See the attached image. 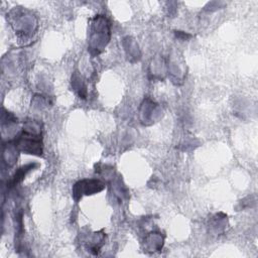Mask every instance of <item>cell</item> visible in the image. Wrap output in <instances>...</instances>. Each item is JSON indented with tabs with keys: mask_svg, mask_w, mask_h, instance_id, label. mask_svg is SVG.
Listing matches in <instances>:
<instances>
[{
	"mask_svg": "<svg viewBox=\"0 0 258 258\" xmlns=\"http://www.w3.org/2000/svg\"><path fill=\"white\" fill-rule=\"evenodd\" d=\"M40 136L41 134L33 133L24 129L21 135H19L18 138L16 139L14 146L16 149H19L24 153L41 155L42 146H41Z\"/></svg>",
	"mask_w": 258,
	"mask_h": 258,
	"instance_id": "cell-2",
	"label": "cell"
},
{
	"mask_svg": "<svg viewBox=\"0 0 258 258\" xmlns=\"http://www.w3.org/2000/svg\"><path fill=\"white\" fill-rule=\"evenodd\" d=\"M104 187V182L99 179H84L74 185L73 196L76 201H79L83 195H93L101 191Z\"/></svg>",
	"mask_w": 258,
	"mask_h": 258,
	"instance_id": "cell-3",
	"label": "cell"
},
{
	"mask_svg": "<svg viewBox=\"0 0 258 258\" xmlns=\"http://www.w3.org/2000/svg\"><path fill=\"white\" fill-rule=\"evenodd\" d=\"M145 243L148 247V249L152 252L158 251L162 248L163 239L161 238V235L159 233H150L149 236L146 237Z\"/></svg>",
	"mask_w": 258,
	"mask_h": 258,
	"instance_id": "cell-4",
	"label": "cell"
},
{
	"mask_svg": "<svg viewBox=\"0 0 258 258\" xmlns=\"http://www.w3.org/2000/svg\"><path fill=\"white\" fill-rule=\"evenodd\" d=\"M34 166H37V164L32 163V164H27V165H25V166L20 167V168L15 172V174H14L13 177H12V179L10 180V186H13V185L17 184L18 182H20V181L23 179V177L25 176V174H26L30 169H32Z\"/></svg>",
	"mask_w": 258,
	"mask_h": 258,
	"instance_id": "cell-5",
	"label": "cell"
},
{
	"mask_svg": "<svg viewBox=\"0 0 258 258\" xmlns=\"http://www.w3.org/2000/svg\"><path fill=\"white\" fill-rule=\"evenodd\" d=\"M91 31L90 49L99 53L107 45L110 37V26L106 18L100 15L96 17Z\"/></svg>",
	"mask_w": 258,
	"mask_h": 258,
	"instance_id": "cell-1",
	"label": "cell"
},
{
	"mask_svg": "<svg viewBox=\"0 0 258 258\" xmlns=\"http://www.w3.org/2000/svg\"><path fill=\"white\" fill-rule=\"evenodd\" d=\"M175 34L178 38L182 37V39H186V37H190L189 34H186V33L184 34V33H182V31H175Z\"/></svg>",
	"mask_w": 258,
	"mask_h": 258,
	"instance_id": "cell-6",
	"label": "cell"
}]
</instances>
